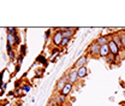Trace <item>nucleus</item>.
Masks as SVG:
<instances>
[{
	"mask_svg": "<svg viewBox=\"0 0 125 106\" xmlns=\"http://www.w3.org/2000/svg\"><path fill=\"white\" fill-rule=\"evenodd\" d=\"M65 75H66V78H67V82L71 83V84H73V86L79 81V78H78V76H77V71H76V69H73V68H70V69L65 72Z\"/></svg>",
	"mask_w": 125,
	"mask_h": 106,
	"instance_id": "nucleus-1",
	"label": "nucleus"
},
{
	"mask_svg": "<svg viewBox=\"0 0 125 106\" xmlns=\"http://www.w3.org/2000/svg\"><path fill=\"white\" fill-rule=\"evenodd\" d=\"M99 51H100V45H97L96 41H93L87 48V56L96 58V57H99Z\"/></svg>",
	"mask_w": 125,
	"mask_h": 106,
	"instance_id": "nucleus-2",
	"label": "nucleus"
},
{
	"mask_svg": "<svg viewBox=\"0 0 125 106\" xmlns=\"http://www.w3.org/2000/svg\"><path fill=\"white\" fill-rule=\"evenodd\" d=\"M51 41H52V45H54L55 47H60L62 41V31L59 30V28L55 29V31L52 34Z\"/></svg>",
	"mask_w": 125,
	"mask_h": 106,
	"instance_id": "nucleus-3",
	"label": "nucleus"
},
{
	"mask_svg": "<svg viewBox=\"0 0 125 106\" xmlns=\"http://www.w3.org/2000/svg\"><path fill=\"white\" fill-rule=\"evenodd\" d=\"M87 63H88V56L87 54H83L81 57H78V59L73 63V69H78L81 66H87Z\"/></svg>",
	"mask_w": 125,
	"mask_h": 106,
	"instance_id": "nucleus-4",
	"label": "nucleus"
},
{
	"mask_svg": "<svg viewBox=\"0 0 125 106\" xmlns=\"http://www.w3.org/2000/svg\"><path fill=\"white\" fill-rule=\"evenodd\" d=\"M66 83H67V78H66V75L64 74L60 78H58V81H57V83H55V92H57V93H60Z\"/></svg>",
	"mask_w": 125,
	"mask_h": 106,
	"instance_id": "nucleus-5",
	"label": "nucleus"
},
{
	"mask_svg": "<svg viewBox=\"0 0 125 106\" xmlns=\"http://www.w3.org/2000/svg\"><path fill=\"white\" fill-rule=\"evenodd\" d=\"M107 46H108V48H109V53L111 54H113V56H115V57H118V54H119V52L122 51L118 46L115 45L111 39L108 40V44H107Z\"/></svg>",
	"mask_w": 125,
	"mask_h": 106,
	"instance_id": "nucleus-6",
	"label": "nucleus"
},
{
	"mask_svg": "<svg viewBox=\"0 0 125 106\" xmlns=\"http://www.w3.org/2000/svg\"><path fill=\"white\" fill-rule=\"evenodd\" d=\"M59 30L62 31V37H72L73 35H75V33L77 31V29L76 28H59Z\"/></svg>",
	"mask_w": 125,
	"mask_h": 106,
	"instance_id": "nucleus-7",
	"label": "nucleus"
},
{
	"mask_svg": "<svg viewBox=\"0 0 125 106\" xmlns=\"http://www.w3.org/2000/svg\"><path fill=\"white\" fill-rule=\"evenodd\" d=\"M53 99H54V105L55 106H64L65 103H66V98L62 96L60 93H57Z\"/></svg>",
	"mask_w": 125,
	"mask_h": 106,
	"instance_id": "nucleus-8",
	"label": "nucleus"
},
{
	"mask_svg": "<svg viewBox=\"0 0 125 106\" xmlns=\"http://www.w3.org/2000/svg\"><path fill=\"white\" fill-rule=\"evenodd\" d=\"M120 36H122L120 33H113V34H111V37H109V39L122 49V40H120Z\"/></svg>",
	"mask_w": 125,
	"mask_h": 106,
	"instance_id": "nucleus-9",
	"label": "nucleus"
},
{
	"mask_svg": "<svg viewBox=\"0 0 125 106\" xmlns=\"http://www.w3.org/2000/svg\"><path fill=\"white\" fill-rule=\"evenodd\" d=\"M72 89H73V84H71V83H66L65 86H64V88L62 89V92H60V94H62V96H69L70 94H71V92H72Z\"/></svg>",
	"mask_w": 125,
	"mask_h": 106,
	"instance_id": "nucleus-10",
	"label": "nucleus"
},
{
	"mask_svg": "<svg viewBox=\"0 0 125 106\" xmlns=\"http://www.w3.org/2000/svg\"><path fill=\"white\" fill-rule=\"evenodd\" d=\"M76 71H77V76L79 80H84L87 75H88V69H87V66H81V68H78L76 69Z\"/></svg>",
	"mask_w": 125,
	"mask_h": 106,
	"instance_id": "nucleus-11",
	"label": "nucleus"
},
{
	"mask_svg": "<svg viewBox=\"0 0 125 106\" xmlns=\"http://www.w3.org/2000/svg\"><path fill=\"white\" fill-rule=\"evenodd\" d=\"M109 54V48L107 45H102L100 46V51H99V57L100 58H107V56Z\"/></svg>",
	"mask_w": 125,
	"mask_h": 106,
	"instance_id": "nucleus-12",
	"label": "nucleus"
},
{
	"mask_svg": "<svg viewBox=\"0 0 125 106\" xmlns=\"http://www.w3.org/2000/svg\"><path fill=\"white\" fill-rule=\"evenodd\" d=\"M109 37H111V35H108V36L101 35V36L96 37V40H95V41H96V44H97V45H100V46H102V45H107V44H108Z\"/></svg>",
	"mask_w": 125,
	"mask_h": 106,
	"instance_id": "nucleus-13",
	"label": "nucleus"
},
{
	"mask_svg": "<svg viewBox=\"0 0 125 106\" xmlns=\"http://www.w3.org/2000/svg\"><path fill=\"white\" fill-rule=\"evenodd\" d=\"M16 35H11V34H7V44L12 47H16V40H15Z\"/></svg>",
	"mask_w": 125,
	"mask_h": 106,
	"instance_id": "nucleus-14",
	"label": "nucleus"
},
{
	"mask_svg": "<svg viewBox=\"0 0 125 106\" xmlns=\"http://www.w3.org/2000/svg\"><path fill=\"white\" fill-rule=\"evenodd\" d=\"M117 58H118V57H115V56H113V54H111V53H109L108 56H107V58H106V60H107L108 64H112V65H113V64H115Z\"/></svg>",
	"mask_w": 125,
	"mask_h": 106,
	"instance_id": "nucleus-15",
	"label": "nucleus"
},
{
	"mask_svg": "<svg viewBox=\"0 0 125 106\" xmlns=\"http://www.w3.org/2000/svg\"><path fill=\"white\" fill-rule=\"evenodd\" d=\"M7 56H9V58H10V60H16V58H17V54H16V51L15 48L13 49H11V51H9L7 52Z\"/></svg>",
	"mask_w": 125,
	"mask_h": 106,
	"instance_id": "nucleus-16",
	"label": "nucleus"
},
{
	"mask_svg": "<svg viewBox=\"0 0 125 106\" xmlns=\"http://www.w3.org/2000/svg\"><path fill=\"white\" fill-rule=\"evenodd\" d=\"M23 59H24V56H22V54H18V56H17V58H16V63H17V65H18V66H22Z\"/></svg>",
	"mask_w": 125,
	"mask_h": 106,
	"instance_id": "nucleus-17",
	"label": "nucleus"
},
{
	"mask_svg": "<svg viewBox=\"0 0 125 106\" xmlns=\"http://www.w3.org/2000/svg\"><path fill=\"white\" fill-rule=\"evenodd\" d=\"M71 41V39L70 37H62V45H60V47H66V46L69 45V42Z\"/></svg>",
	"mask_w": 125,
	"mask_h": 106,
	"instance_id": "nucleus-18",
	"label": "nucleus"
},
{
	"mask_svg": "<svg viewBox=\"0 0 125 106\" xmlns=\"http://www.w3.org/2000/svg\"><path fill=\"white\" fill-rule=\"evenodd\" d=\"M6 30H7V34H11V35H17V34H18L17 29H16V28H12V27L7 28Z\"/></svg>",
	"mask_w": 125,
	"mask_h": 106,
	"instance_id": "nucleus-19",
	"label": "nucleus"
},
{
	"mask_svg": "<svg viewBox=\"0 0 125 106\" xmlns=\"http://www.w3.org/2000/svg\"><path fill=\"white\" fill-rule=\"evenodd\" d=\"M49 39H52V30H51V29L46 30V33H45V40L48 41Z\"/></svg>",
	"mask_w": 125,
	"mask_h": 106,
	"instance_id": "nucleus-20",
	"label": "nucleus"
},
{
	"mask_svg": "<svg viewBox=\"0 0 125 106\" xmlns=\"http://www.w3.org/2000/svg\"><path fill=\"white\" fill-rule=\"evenodd\" d=\"M21 88H22V92H23V93H28V92H30V89H31V87L29 84H23Z\"/></svg>",
	"mask_w": 125,
	"mask_h": 106,
	"instance_id": "nucleus-21",
	"label": "nucleus"
},
{
	"mask_svg": "<svg viewBox=\"0 0 125 106\" xmlns=\"http://www.w3.org/2000/svg\"><path fill=\"white\" fill-rule=\"evenodd\" d=\"M25 53H27V46H25V45H22V46H21V53H19V54H22V56H25Z\"/></svg>",
	"mask_w": 125,
	"mask_h": 106,
	"instance_id": "nucleus-22",
	"label": "nucleus"
},
{
	"mask_svg": "<svg viewBox=\"0 0 125 106\" xmlns=\"http://www.w3.org/2000/svg\"><path fill=\"white\" fill-rule=\"evenodd\" d=\"M120 40H122V49L125 51V36L123 34H122V36H120Z\"/></svg>",
	"mask_w": 125,
	"mask_h": 106,
	"instance_id": "nucleus-23",
	"label": "nucleus"
},
{
	"mask_svg": "<svg viewBox=\"0 0 125 106\" xmlns=\"http://www.w3.org/2000/svg\"><path fill=\"white\" fill-rule=\"evenodd\" d=\"M13 93H15V95H16V96H19V95H21V94H22L23 92H22V88H16Z\"/></svg>",
	"mask_w": 125,
	"mask_h": 106,
	"instance_id": "nucleus-24",
	"label": "nucleus"
},
{
	"mask_svg": "<svg viewBox=\"0 0 125 106\" xmlns=\"http://www.w3.org/2000/svg\"><path fill=\"white\" fill-rule=\"evenodd\" d=\"M15 40H16V46H18L19 44H21V36H19L18 34L15 36Z\"/></svg>",
	"mask_w": 125,
	"mask_h": 106,
	"instance_id": "nucleus-25",
	"label": "nucleus"
},
{
	"mask_svg": "<svg viewBox=\"0 0 125 106\" xmlns=\"http://www.w3.org/2000/svg\"><path fill=\"white\" fill-rule=\"evenodd\" d=\"M0 88L1 89H5L6 88V84H4V82H0Z\"/></svg>",
	"mask_w": 125,
	"mask_h": 106,
	"instance_id": "nucleus-26",
	"label": "nucleus"
},
{
	"mask_svg": "<svg viewBox=\"0 0 125 106\" xmlns=\"http://www.w3.org/2000/svg\"><path fill=\"white\" fill-rule=\"evenodd\" d=\"M15 106H22V104H21V103H18V104H17V105H15Z\"/></svg>",
	"mask_w": 125,
	"mask_h": 106,
	"instance_id": "nucleus-27",
	"label": "nucleus"
},
{
	"mask_svg": "<svg viewBox=\"0 0 125 106\" xmlns=\"http://www.w3.org/2000/svg\"><path fill=\"white\" fill-rule=\"evenodd\" d=\"M123 35H124V36H125V30H124V31H123Z\"/></svg>",
	"mask_w": 125,
	"mask_h": 106,
	"instance_id": "nucleus-28",
	"label": "nucleus"
},
{
	"mask_svg": "<svg viewBox=\"0 0 125 106\" xmlns=\"http://www.w3.org/2000/svg\"><path fill=\"white\" fill-rule=\"evenodd\" d=\"M48 106H55V105H48Z\"/></svg>",
	"mask_w": 125,
	"mask_h": 106,
	"instance_id": "nucleus-29",
	"label": "nucleus"
}]
</instances>
